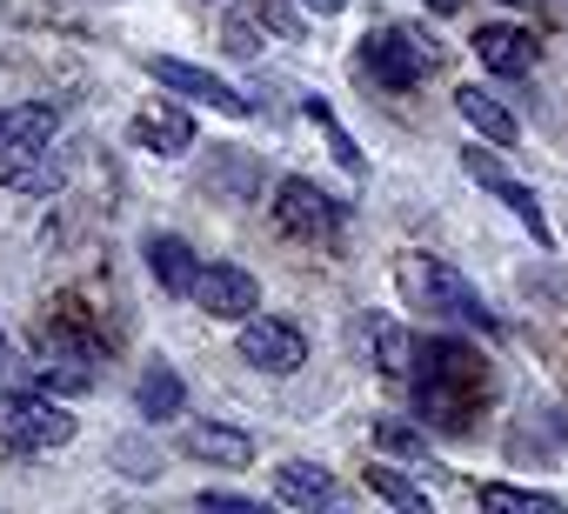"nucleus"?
Wrapping results in <instances>:
<instances>
[{
	"instance_id": "nucleus-23",
	"label": "nucleus",
	"mask_w": 568,
	"mask_h": 514,
	"mask_svg": "<svg viewBox=\"0 0 568 514\" xmlns=\"http://www.w3.org/2000/svg\"><path fill=\"white\" fill-rule=\"evenodd\" d=\"M308 114H315V121H322V134H328V147H335V161H342V167H348V174H355V181H362V174H368V161H362V147H355V141H348V134H342V121H335V114H328V107H322V101H308Z\"/></svg>"
},
{
	"instance_id": "nucleus-30",
	"label": "nucleus",
	"mask_w": 568,
	"mask_h": 514,
	"mask_svg": "<svg viewBox=\"0 0 568 514\" xmlns=\"http://www.w3.org/2000/svg\"><path fill=\"white\" fill-rule=\"evenodd\" d=\"M428 8H435V14H462V8H468V0H428Z\"/></svg>"
},
{
	"instance_id": "nucleus-21",
	"label": "nucleus",
	"mask_w": 568,
	"mask_h": 514,
	"mask_svg": "<svg viewBox=\"0 0 568 514\" xmlns=\"http://www.w3.org/2000/svg\"><path fill=\"white\" fill-rule=\"evenodd\" d=\"M368 487H375L388 507H402V514H428V487H415L408 474H395V467H382V461L368 467Z\"/></svg>"
},
{
	"instance_id": "nucleus-10",
	"label": "nucleus",
	"mask_w": 568,
	"mask_h": 514,
	"mask_svg": "<svg viewBox=\"0 0 568 514\" xmlns=\"http://www.w3.org/2000/svg\"><path fill=\"white\" fill-rule=\"evenodd\" d=\"M462 174H468V181H481V187H488L515 220H521V234H528L535 247H548V220H541V207H535V187H528V181H515L488 147H462Z\"/></svg>"
},
{
	"instance_id": "nucleus-26",
	"label": "nucleus",
	"mask_w": 568,
	"mask_h": 514,
	"mask_svg": "<svg viewBox=\"0 0 568 514\" xmlns=\"http://www.w3.org/2000/svg\"><path fill=\"white\" fill-rule=\"evenodd\" d=\"M261 14H267V28H274V34H288V41H302V14H295V0H267Z\"/></svg>"
},
{
	"instance_id": "nucleus-24",
	"label": "nucleus",
	"mask_w": 568,
	"mask_h": 514,
	"mask_svg": "<svg viewBox=\"0 0 568 514\" xmlns=\"http://www.w3.org/2000/svg\"><path fill=\"white\" fill-rule=\"evenodd\" d=\"M41 154H54V147H34V141H0V181H28V174L41 167Z\"/></svg>"
},
{
	"instance_id": "nucleus-27",
	"label": "nucleus",
	"mask_w": 568,
	"mask_h": 514,
	"mask_svg": "<svg viewBox=\"0 0 568 514\" xmlns=\"http://www.w3.org/2000/svg\"><path fill=\"white\" fill-rule=\"evenodd\" d=\"M201 507H227V514H261V507H254V494H221V487H207V494H201Z\"/></svg>"
},
{
	"instance_id": "nucleus-3",
	"label": "nucleus",
	"mask_w": 568,
	"mask_h": 514,
	"mask_svg": "<svg viewBox=\"0 0 568 514\" xmlns=\"http://www.w3.org/2000/svg\"><path fill=\"white\" fill-rule=\"evenodd\" d=\"M435 68H442V48H435L422 28H375V34L362 41V74H368L382 94H408V88H422Z\"/></svg>"
},
{
	"instance_id": "nucleus-20",
	"label": "nucleus",
	"mask_w": 568,
	"mask_h": 514,
	"mask_svg": "<svg viewBox=\"0 0 568 514\" xmlns=\"http://www.w3.org/2000/svg\"><path fill=\"white\" fill-rule=\"evenodd\" d=\"M375 448H388L402 461H428V428L408 414H388V421H375Z\"/></svg>"
},
{
	"instance_id": "nucleus-7",
	"label": "nucleus",
	"mask_w": 568,
	"mask_h": 514,
	"mask_svg": "<svg viewBox=\"0 0 568 514\" xmlns=\"http://www.w3.org/2000/svg\"><path fill=\"white\" fill-rule=\"evenodd\" d=\"M94 374H101V348H94V341H74V335H54V341L28 361V388H41V394H54V401L88 394Z\"/></svg>"
},
{
	"instance_id": "nucleus-19",
	"label": "nucleus",
	"mask_w": 568,
	"mask_h": 514,
	"mask_svg": "<svg viewBox=\"0 0 568 514\" xmlns=\"http://www.w3.org/2000/svg\"><path fill=\"white\" fill-rule=\"evenodd\" d=\"M475 501H481V507H495V514H521V507L548 514V507H561L555 494H541V487H515V481H481V487H475Z\"/></svg>"
},
{
	"instance_id": "nucleus-9",
	"label": "nucleus",
	"mask_w": 568,
	"mask_h": 514,
	"mask_svg": "<svg viewBox=\"0 0 568 514\" xmlns=\"http://www.w3.org/2000/svg\"><path fill=\"white\" fill-rule=\"evenodd\" d=\"M234 354H241L247 368H261V374H295V368L308 361V335H302L295 321L247 315V321H241V341H234Z\"/></svg>"
},
{
	"instance_id": "nucleus-4",
	"label": "nucleus",
	"mask_w": 568,
	"mask_h": 514,
	"mask_svg": "<svg viewBox=\"0 0 568 514\" xmlns=\"http://www.w3.org/2000/svg\"><path fill=\"white\" fill-rule=\"evenodd\" d=\"M0 441H8L14 454L68 448L74 441V414L54 394H41V388H14V394H0Z\"/></svg>"
},
{
	"instance_id": "nucleus-5",
	"label": "nucleus",
	"mask_w": 568,
	"mask_h": 514,
	"mask_svg": "<svg viewBox=\"0 0 568 514\" xmlns=\"http://www.w3.org/2000/svg\"><path fill=\"white\" fill-rule=\"evenodd\" d=\"M274 220L288 227V234H302V240H342V227H348V201L342 194H328L322 181H308V174H295V181H281L274 187Z\"/></svg>"
},
{
	"instance_id": "nucleus-8",
	"label": "nucleus",
	"mask_w": 568,
	"mask_h": 514,
	"mask_svg": "<svg viewBox=\"0 0 568 514\" xmlns=\"http://www.w3.org/2000/svg\"><path fill=\"white\" fill-rule=\"evenodd\" d=\"M187 295H194V308L214 315V321H247V315L261 308V281H254L247 268H234V261H201L194 281H187Z\"/></svg>"
},
{
	"instance_id": "nucleus-28",
	"label": "nucleus",
	"mask_w": 568,
	"mask_h": 514,
	"mask_svg": "<svg viewBox=\"0 0 568 514\" xmlns=\"http://www.w3.org/2000/svg\"><path fill=\"white\" fill-rule=\"evenodd\" d=\"M302 8H308V14H342L348 0H302Z\"/></svg>"
},
{
	"instance_id": "nucleus-17",
	"label": "nucleus",
	"mask_w": 568,
	"mask_h": 514,
	"mask_svg": "<svg viewBox=\"0 0 568 514\" xmlns=\"http://www.w3.org/2000/svg\"><path fill=\"white\" fill-rule=\"evenodd\" d=\"M134 408H141V421H174V414L187 408V394H181V374H174L168 361H154V368L141 374V388H134Z\"/></svg>"
},
{
	"instance_id": "nucleus-13",
	"label": "nucleus",
	"mask_w": 568,
	"mask_h": 514,
	"mask_svg": "<svg viewBox=\"0 0 568 514\" xmlns=\"http://www.w3.org/2000/svg\"><path fill=\"white\" fill-rule=\"evenodd\" d=\"M181 448L207 467H247L254 461V434L247 428H227V421H187Z\"/></svg>"
},
{
	"instance_id": "nucleus-31",
	"label": "nucleus",
	"mask_w": 568,
	"mask_h": 514,
	"mask_svg": "<svg viewBox=\"0 0 568 514\" xmlns=\"http://www.w3.org/2000/svg\"><path fill=\"white\" fill-rule=\"evenodd\" d=\"M508 8H555V0H508Z\"/></svg>"
},
{
	"instance_id": "nucleus-11",
	"label": "nucleus",
	"mask_w": 568,
	"mask_h": 514,
	"mask_svg": "<svg viewBox=\"0 0 568 514\" xmlns=\"http://www.w3.org/2000/svg\"><path fill=\"white\" fill-rule=\"evenodd\" d=\"M475 54H481L488 74L521 81V74L535 68V34H528V28H508V21H488V28H475Z\"/></svg>"
},
{
	"instance_id": "nucleus-29",
	"label": "nucleus",
	"mask_w": 568,
	"mask_h": 514,
	"mask_svg": "<svg viewBox=\"0 0 568 514\" xmlns=\"http://www.w3.org/2000/svg\"><path fill=\"white\" fill-rule=\"evenodd\" d=\"M8 368H14V348H8V335H0V381H8Z\"/></svg>"
},
{
	"instance_id": "nucleus-2",
	"label": "nucleus",
	"mask_w": 568,
	"mask_h": 514,
	"mask_svg": "<svg viewBox=\"0 0 568 514\" xmlns=\"http://www.w3.org/2000/svg\"><path fill=\"white\" fill-rule=\"evenodd\" d=\"M395 281H402V295H408L415 308H428V315H442V321H462V328H475V335H495V328H501L495 308L475 295V281H462L455 268L428 261V254H408V261L395 268Z\"/></svg>"
},
{
	"instance_id": "nucleus-15",
	"label": "nucleus",
	"mask_w": 568,
	"mask_h": 514,
	"mask_svg": "<svg viewBox=\"0 0 568 514\" xmlns=\"http://www.w3.org/2000/svg\"><path fill=\"white\" fill-rule=\"evenodd\" d=\"M274 501H288V507H335L342 487H335L328 467H315V461H288V467L274 474Z\"/></svg>"
},
{
	"instance_id": "nucleus-18",
	"label": "nucleus",
	"mask_w": 568,
	"mask_h": 514,
	"mask_svg": "<svg viewBox=\"0 0 568 514\" xmlns=\"http://www.w3.org/2000/svg\"><path fill=\"white\" fill-rule=\"evenodd\" d=\"M54 134H61V107H54V101L0 107V141H34V147H54Z\"/></svg>"
},
{
	"instance_id": "nucleus-6",
	"label": "nucleus",
	"mask_w": 568,
	"mask_h": 514,
	"mask_svg": "<svg viewBox=\"0 0 568 514\" xmlns=\"http://www.w3.org/2000/svg\"><path fill=\"white\" fill-rule=\"evenodd\" d=\"M148 74H154L174 101H187V107H207V114H221V121H247V94H241V88H227L214 68H194V61L154 54V61H148Z\"/></svg>"
},
{
	"instance_id": "nucleus-16",
	"label": "nucleus",
	"mask_w": 568,
	"mask_h": 514,
	"mask_svg": "<svg viewBox=\"0 0 568 514\" xmlns=\"http://www.w3.org/2000/svg\"><path fill=\"white\" fill-rule=\"evenodd\" d=\"M141 254H148V268H154V281H161L168 295H187V281H194L201 261H194V247H187L181 234H154Z\"/></svg>"
},
{
	"instance_id": "nucleus-22",
	"label": "nucleus",
	"mask_w": 568,
	"mask_h": 514,
	"mask_svg": "<svg viewBox=\"0 0 568 514\" xmlns=\"http://www.w3.org/2000/svg\"><path fill=\"white\" fill-rule=\"evenodd\" d=\"M168 461H161V448L154 441H134V434H121L114 441V474H128V481H154Z\"/></svg>"
},
{
	"instance_id": "nucleus-14",
	"label": "nucleus",
	"mask_w": 568,
	"mask_h": 514,
	"mask_svg": "<svg viewBox=\"0 0 568 514\" xmlns=\"http://www.w3.org/2000/svg\"><path fill=\"white\" fill-rule=\"evenodd\" d=\"M455 114L488 141V147H515L521 141V127H515V114L488 94V88H455Z\"/></svg>"
},
{
	"instance_id": "nucleus-1",
	"label": "nucleus",
	"mask_w": 568,
	"mask_h": 514,
	"mask_svg": "<svg viewBox=\"0 0 568 514\" xmlns=\"http://www.w3.org/2000/svg\"><path fill=\"white\" fill-rule=\"evenodd\" d=\"M408 394H415V421L435 434H468L481 421L488 401V361L468 341L448 335H415V361H408Z\"/></svg>"
},
{
	"instance_id": "nucleus-25",
	"label": "nucleus",
	"mask_w": 568,
	"mask_h": 514,
	"mask_svg": "<svg viewBox=\"0 0 568 514\" xmlns=\"http://www.w3.org/2000/svg\"><path fill=\"white\" fill-rule=\"evenodd\" d=\"M221 41H227V54H241V61H254V54H261V28H254V21H227V34H221Z\"/></svg>"
},
{
	"instance_id": "nucleus-12",
	"label": "nucleus",
	"mask_w": 568,
	"mask_h": 514,
	"mask_svg": "<svg viewBox=\"0 0 568 514\" xmlns=\"http://www.w3.org/2000/svg\"><path fill=\"white\" fill-rule=\"evenodd\" d=\"M194 141H201V134H194V121H187L181 107L148 101V107L134 114V147H148V154H161V161H181Z\"/></svg>"
}]
</instances>
